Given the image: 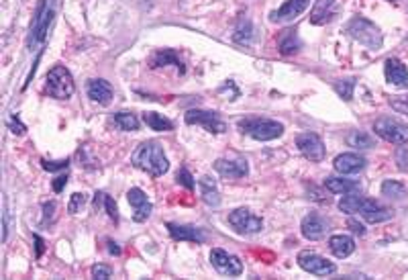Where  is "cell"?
I'll return each instance as SVG.
<instances>
[{
  "label": "cell",
  "mask_w": 408,
  "mask_h": 280,
  "mask_svg": "<svg viewBox=\"0 0 408 280\" xmlns=\"http://www.w3.org/2000/svg\"><path fill=\"white\" fill-rule=\"evenodd\" d=\"M131 164L135 168H139V170L147 172L154 178L163 176L170 170V162H168L166 154H163V147L157 141H143L133 152Z\"/></svg>",
  "instance_id": "obj_1"
},
{
  "label": "cell",
  "mask_w": 408,
  "mask_h": 280,
  "mask_svg": "<svg viewBox=\"0 0 408 280\" xmlns=\"http://www.w3.org/2000/svg\"><path fill=\"white\" fill-rule=\"evenodd\" d=\"M339 209L343 213H350V215H361L369 223H382V221L392 219V215H394L390 209L382 207L380 202L369 200L366 197H359V195L343 197L341 202H339Z\"/></svg>",
  "instance_id": "obj_2"
},
{
  "label": "cell",
  "mask_w": 408,
  "mask_h": 280,
  "mask_svg": "<svg viewBox=\"0 0 408 280\" xmlns=\"http://www.w3.org/2000/svg\"><path fill=\"white\" fill-rule=\"evenodd\" d=\"M239 131L249 135L257 141H272L278 140L284 133V125L273 119H264V117H247L237 123Z\"/></svg>",
  "instance_id": "obj_3"
},
{
  "label": "cell",
  "mask_w": 408,
  "mask_h": 280,
  "mask_svg": "<svg viewBox=\"0 0 408 280\" xmlns=\"http://www.w3.org/2000/svg\"><path fill=\"white\" fill-rule=\"evenodd\" d=\"M347 33H350L351 39H355L357 43L366 45L368 49H380L384 37H382V31L371 23V20L364 19V17H355L350 20L347 25Z\"/></svg>",
  "instance_id": "obj_4"
},
{
  "label": "cell",
  "mask_w": 408,
  "mask_h": 280,
  "mask_svg": "<svg viewBox=\"0 0 408 280\" xmlns=\"http://www.w3.org/2000/svg\"><path fill=\"white\" fill-rule=\"evenodd\" d=\"M74 90H76L74 78L63 66H54L47 72V92H49V97L58 100H68L74 95Z\"/></svg>",
  "instance_id": "obj_5"
},
{
  "label": "cell",
  "mask_w": 408,
  "mask_h": 280,
  "mask_svg": "<svg viewBox=\"0 0 408 280\" xmlns=\"http://www.w3.org/2000/svg\"><path fill=\"white\" fill-rule=\"evenodd\" d=\"M373 131L378 138H382L388 143L394 145H404L408 143V127L404 123L396 119H390V117H382L373 123Z\"/></svg>",
  "instance_id": "obj_6"
},
{
  "label": "cell",
  "mask_w": 408,
  "mask_h": 280,
  "mask_svg": "<svg viewBox=\"0 0 408 280\" xmlns=\"http://www.w3.org/2000/svg\"><path fill=\"white\" fill-rule=\"evenodd\" d=\"M296 262H298V266H300L302 270L311 272L314 276H330V274L337 272V266H335L333 262L323 258V256H319L316 252H309V250L300 252Z\"/></svg>",
  "instance_id": "obj_7"
},
{
  "label": "cell",
  "mask_w": 408,
  "mask_h": 280,
  "mask_svg": "<svg viewBox=\"0 0 408 280\" xmlns=\"http://www.w3.org/2000/svg\"><path fill=\"white\" fill-rule=\"evenodd\" d=\"M229 225L237 233H245V236L259 233L264 229V221L253 215L249 209H235L233 213H229Z\"/></svg>",
  "instance_id": "obj_8"
},
{
  "label": "cell",
  "mask_w": 408,
  "mask_h": 280,
  "mask_svg": "<svg viewBox=\"0 0 408 280\" xmlns=\"http://www.w3.org/2000/svg\"><path fill=\"white\" fill-rule=\"evenodd\" d=\"M186 123H188V125H200V127H204L209 133H225V131H227L225 121L221 119L216 113H213V111H202V109L188 111V113H186Z\"/></svg>",
  "instance_id": "obj_9"
},
{
  "label": "cell",
  "mask_w": 408,
  "mask_h": 280,
  "mask_svg": "<svg viewBox=\"0 0 408 280\" xmlns=\"http://www.w3.org/2000/svg\"><path fill=\"white\" fill-rule=\"evenodd\" d=\"M51 17H54V8L49 6V2H43L37 11V17L31 25V35H29V47L43 43L47 37V31H49V25H51Z\"/></svg>",
  "instance_id": "obj_10"
},
{
  "label": "cell",
  "mask_w": 408,
  "mask_h": 280,
  "mask_svg": "<svg viewBox=\"0 0 408 280\" xmlns=\"http://www.w3.org/2000/svg\"><path fill=\"white\" fill-rule=\"evenodd\" d=\"M211 262L216 268V272H221L225 276H241V272H243V262L233 254H229L225 250H218V248H214L211 252Z\"/></svg>",
  "instance_id": "obj_11"
},
{
  "label": "cell",
  "mask_w": 408,
  "mask_h": 280,
  "mask_svg": "<svg viewBox=\"0 0 408 280\" xmlns=\"http://www.w3.org/2000/svg\"><path fill=\"white\" fill-rule=\"evenodd\" d=\"M296 145L300 150V154L311 162H323L325 160V143L316 135V133H300L296 138Z\"/></svg>",
  "instance_id": "obj_12"
},
{
  "label": "cell",
  "mask_w": 408,
  "mask_h": 280,
  "mask_svg": "<svg viewBox=\"0 0 408 280\" xmlns=\"http://www.w3.org/2000/svg\"><path fill=\"white\" fill-rule=\"evenodd\" d=\"M309 4H311V0H286L278 11H273L272 15H270V20H272V23H288V20H294L309 8Z\"/></svg>",
  "instance_id": "obj_13"
},
{
  "label": "cell",
  "mask_w": 408,
  "mask_h": 280,
  "mask_svg": "<svg viewBox=\"0 0 408 280\" xmlns=\"http://www.w3.org/2000/svg\"><path fill=\"white\" fill-rule=\"evenodd\" d=\"M127 200L131 202V207H133V221L137 223H143V221L149 219V215H152V202L147 199V195L141 190V188H131L129 193H127Z\"/></svg>",
  "instance_id": "obj_14"
},
{
  "label": "cell",
  "mask_w": 408,
  "mask_h": 280,
  "mask_svg": "<svg viewBox=\"0 0 408 280\" xmlns=\"http://www.w3.org/2000/svg\"><path fill=\"white\" fill-rule=\"evenodd\" d=\"M214 170H216L223 178H243V176H247L249 166H247L245 160H227V158H221V160L214 162Z\"/></svg>",
  "instance_id": "obj_15"
},
{
  "label": "cell",
  "mask_w": 408,
  "mask_h": 280,
  "mask_svg": "<svg viewBox=\"0 0 408 280\" xmlns=\"http://www.w3.org/2000/svg\"><path fill=\"white\" fill-rule=\"evenodd\" d=\"M384 74H386V80L398 88H408V68L396 58H388L386 66H384Z\"/></svg>",
  "instance_id": "obj_16"
},
{
  "label": "cell",
  "mask_w": 408,
  "mask_h": 280,
  "mask_svg": "<svg viewBox=\"0 0 408 280\" xmlns=\"http://www.w3.org/2000/svg\"><path fill=\"white\" fill-rule=\"evenodd\" d=\"M170 236L174 238L175 241H196V243H202L206 240V233L198 227H192V225H178V223H168L166 225Z\"/></svg>",
  "instance_id": "obj_17"
},
{
  "label": "cell",
  "mask_w": 408,
  "mask_h": 280,
  "mask_svg": "<svg viewBox=\"0 0 408 280\" xmlns=\"http://www.w3.org/2000/svg\"><path fill=\"white\" fill-rule=\"evenodd\" d=\"M327 225H329V223L323 219L321 215H309V217H304V219H302L300 229H302V236H304L307 240L319 241L325 238V233H327Z\"/></svg>",
  "instance_id": "obj_18"
},
{
  "label": "cell",
  "mask_w": 408,
  "mask_h": 280,
  "mask_svg": "<svg viewBox=\"0 0 408 280\" xmlns=\"http://www.w3.org/2000/svg\"><path fill=\"white\" fill-rule=\"evenodd\" d=\"M333 164H335V170L339 174H357L366 168V158H361L357 154H339Z\"/></svg>",
  "instance_id": "obj_19"
},
{
  "label": "cell",
  "mask_w": 408,
  "mask_h": 280,
  "mask_svg": "<svg viewBox=\"0 0 408 280\" xmlns=\"http://www.w3.org/2000/svg\"><path fill=\"white\" fill-rule=\"evenodd\" d=\"M88 97L90 100H94L98 104H109L111 99H113V88L106 80H100V78H94V80L88 82Z\"/></svg>",
  "instance_id": "obj_20"
},
{
  "label": "cell",
  "mask_w": 408,
  "mask_h": 280,
  "mask_svg": "<svg viewBox=\"0 0 408 280\" xmlns=\"http://www.w3.org/2000/svg\"><path fill=\"white\" fill-rule=\"evenodd\" d=\"M335 4H337V0H316L311 11L312 25H325V23H329L330 17L335 15Z\"/></svg>",
  "instance_id": "obj_21"
},
{
  "label": "cell",
  "mask_w": 408,
  "mask_h": 280,
  "mask_svg": "<svg viewBox=\"0 0 408 280\" xmlns=\"http://www.w3.org/2000/svg\"><path fill=\"white\" fill-rule=\"evenodd\" d=\"M329 248L330 252L337 256V258H347L353 254V250H355V241L350 236H333L329 240Z\"/></svg>",
  "instance_id": "obj_22"
},
{
  "label": "cell",
  "mask_w": 408,
  "mask_h": 280,
  "mask_svg": "<svg viewBox=\"0 0 408 280\" xmlns=\"http://www.w3.org/2000/svg\"><path fill=\"white\" fill-rule=\"evenodd\" d=\"M198 186H200V197H202V200H204L209 207H218V205H221V195H218V190H216V184H214L213 178L202 176V178L198 181Z\"/></svg>",
  "instance_id": "obj_23"
},
{
  "label": "cell",
  "mask_w": 408,
  "mask_h": 280,
  "mask_svg": "<svg viewBox=\"0 0 408 280\" xmlns=\"http://www.w3.org/2000/svg\"><path fill=\"white\" fill-rule=\"evenodd\" d=\"M325 188L330 190V193H335V195H350V193H353V190H357V188H359V182L330 176V178L325 181Z\"/></svg>",
  "instance_id": "obj_24"
},
{
  "label": "cell",
  "mask_w": 408,
  "mask_h": 280,
  "mask_svg": "<svg viewBox=\"0 0 408 280\" xmlns=\"http://www.w3.org/2000/svg\"><path fill=\"white\" fill-rule=\"evenodd\" d=\"M300 39H298V35L294 33V31H284L282 35H280V41H278V47H280V51L284 54V56H288V54H296L298 49H300Z\"/></svg>",
  "instance_id": "obj_25"
},
{
  "label": "cell",
  "mask_w": 408,
  "mask_h": 280,
  "mask_svg": "<svg viewBox=\"0 0 408 280\" xmlns=\"http://www.w3.org/2000/svg\"><path fill=\"white\" fill-rule=\"evenodd\" d=\"M143 121L147 123V127H152L154 131H172L174 129V123L170 119H166L163 115H157V113H145Z\"/></svg>",
  "instance_id": "obj_26"
},
{
  "label": "cell",
  "mask_w": 408,
  "mask_h": 280,
  "mask_svg": "<svg viewBox=\"0 0 408 280\" xmlns=\"http://www.w3.org/2000/svg\"><path fill=\"white\" fill-rule=\"evenodd\" d=\"M113 123L120 131H137L139 129V119L133 113H117L113 117Z\"/></svg>",
  "instance_id": "obj_27"
},
{
  "label": "cell",
  "mask_w": 408,
  "mask_h": 280,
  "mask_svg": "<svg viewBox=\"0 0 408 280\" xmlns=\"http://www.w3.org/2000/svg\"><path fill=\"white\" fill-rule=\"evenodd\" d=\"M168 63H174L180 72H184V63L175 58V54L172 49H163V51L156 54V58H154V68H161V66H168Z\"/></svg>",
  "instance_id": "obj_28"
},
{
  "label": "cell",
  "mask_w": 408,
  "mask_h": 280,
  "mask_svg": "<svg viewBox=\"0 0 408 280\" xmlns=\"http://www.w3.org/2000/svg\"><path fill=\"white\" fill-rule=\"evenodd\" d=\"M347 143H350L351 147H357V150H369V147H373V140L369 138L368 133H364V131H353L347 135Z\"/></svg>",
  "instance_id": "obj_29"
},
{
  "label": "cell",
  "mask_w": 408,
  "mask_h": 280,
  "mask_svg": "<svg viewBox=\"0 0 408 280\" xmlns=\"http://www.w3.org/2000/svg\"><path fill=\"white\" fill-rule=\"evenodd\" d=\"M382 195L390 197V199H402L407 195V188L396 181H384L382 184Z\"/></svg>",
  "instance_id": "obj_30"
},
{
  "label": "cell",
  "mask_w": 408,
  "mask_h": 280,
  "mask_svg": "<svg viewBox=\"0 0 408 280\" xmlns=\"http://www.w3.org/2000/svg\"><path fill=\"white\" fill-rule=\"evenodd\" d=\"M353 88H355V80L335 82V92H337L343 100H351V97H353Z\"/></svg>",
  "instance_id": "obj_31"
},
{
  "label": "cell",
  "mask_w": 408,
  "mask_h": 280,
  "mask_svg": "<svg viewBox=\"0 0 408 280\" xmlns=\"http://www.w3.org/2000/svg\"><path fill=\"white\" fill-rule=\"evenodd\" d=\"M235 41H239V43H252V23L247 19L239 23L237 33H235Z\"/></svg>",
  "instance_id": "obj_32"
},
{
  "label": "cell",
  "mask_w": 408,
  "mask_h": 280,
  "mask_svg": "<svg viewBox=\"0 0 408 280\" xmlns=\"http://www.w3.org/2000/svg\"><path fill=\"white\" fill-rule=\"evenodd\" d=\"M86 195L84 193H74L72 195V199H70V202H68V213L70 215H76L78 211H82L84 209V205H86Z\"/></svg>",
  "instance_id": "obj_33"
},
{
  "label": "cell",
  "mask_w": 408,
  "mask_h": 280,
  "mask_svg": "<svg viewBox=\"0 0 408 280\" xmlns=\"http://www.w3.org/2000/svg\"><path fill=\"white\" fill-rule=\"evenodd\" d=\"M175 178H178V182H180L182 186H186L188 190H192V188H194V178H192V174H190L186 168L178 170V176H175Z\"/></svg>",
  "instance_id": "obj_34"
},
{
  "label": "cell",
  "mask_w": 408,
  "mask_h": 280,
  "mask_svg": "<svg viewBox=\"0 0 408 280\" xmlns=\"http://www.w3.org/2000/svg\"><path fill=\"white\" fill-rule=\"evenodd\" d=\"M390 104H392L394 111H398L402 115H408V97H394V99L390 100Z\"/></svg>",
  "instance_id": "obj_35"
},
{
  "label": "cell",
  "mask_w": 408,
  "mask_h": 280,
  "mask_svg": "<svg viewBox=\"0 0 408 280\" xmlns=\"http://www.w3.org/2000/svg\"><path fill=\"white\" fill-rule=\"evenodd\" d=\"M104 209H106V213H109V217L117 223L118 221V211H117V202L111 199V197H104Z\"/></svg>",
  "instance_id": "obj_36"
},
{
  "label": "cell",
  "mask_w": 408,
  "mask_h": 280,
  "mask_svg": "<svg viewBox=\"0 0 408 280\" xmlns=\"http://www.w3.org/2000/svg\"><path fill=\"white\" fill-rule=\"evenodd\" d=\"M92 279H111V268H106V266H102V264H97V266H92Z\"/></svg>",
  "instance_id": "obj_37"
},
{
  "label": "cell",
  "mask_w": 408,
  "mask_h": 280,
  "mask_svg": "<svg viewBox=\"0 0 408 280\" xmlns=\"http://www.w3.org/2000/svg\"><path fill=\"white\" fill-rule=\"evenodd\" d=\"M68 160H59V162H47L43 160V168L45 170H49V172H56V170H63V168H68Z\"/></svg>",
  "instance_id": "obj_38"
},
{
  "label": "cell",
  "mask_w": 408,
  "mask_h": 280,
  "mask_svg": "<svg viewBox=\"0 0 408 280\" xmlns=\"http://www.w3.org/2000/svg\"><path fill=\"white\" fill-rule=\"evenodd\" d=\"M8 127H11V131H13L15 135H23V133L27 131V129H25V125H23V123H20L19 119H17V115H15L13 119L8 121Z\"/></svg>",
  "instance_id": "obj_39"
},
{
  "label": "cell",
  "mask_w": 408,
  "mask_h": 280,
  "mask_svg": "<svg viewBox=\"0 0 408 280\" xmlns=\"http://www.w3.org/2000/svg\"><path fill=\"white\" fill-rule=\"evenodd\" d=\"M347 225L351 227V231H353V233H357V236H364V233H366V227H364L361 223H357L355 219L347 221Z\"/></svg>",
  "instance_id": "obj_40"
},
{
  "label": "cell",
  "mask_w": 408,
  "mask_h": 280,
  "mask_svg": "<svg viewBox=\"0 0 408 280\" xmlns=\"http://www.w3.org/2000/svg\"><path fill=\"white\" fill-rule=\"evenodd\" d=\"M8 238V213L4 211V215H2V240L6 241Z\"/></svg>",
  "instance_id": "obj_41"
},
{
  "label": "cell",
  "mask_w": 408,
  "mask_h": 280,
  "mask_svg": "<svg viewBox=\"0 0 408 280\" xmlns=\"http://www.w3.org/2000/svg\"><path fill=\"white\" fill-rule=\"evenodd\" d=\"M66 182H68V176H59V178H56V182H54V190H56V193H61V188L66 186Z\"/></svg>",
  "instance_id": "obj_42"
},
{
  "label": "cell",
  "mask_w": 408,
  "mask_h": 280,
  "mask_svg": "<svg viewBox=\"0 0 408 280\" xmlns=\"http://www.w3.org/2000/svg\"><path fill=\"white\" fill-rule=\"evenodd\" d=\"M106 243H109V252H111V254H115V256H118V254H120V248H118L115 241L106 240Z\"/></svg>",
  "instance_id": "obj_43"
},
{
  "label": "cell",
  "mask_w": 408,
  "mask_h": 280,
  "mask_svg": "<svg viewBox=\"0 0 408 280\" xmlns=\"http://www.w3.org/2000/svg\"><path fill=\"white\" fill-rule=\"evenodd\" d=\"M35 241H37V254L41 256V252H43V240H41L39 236H35Z\"/></svg>",
  "instance_id": "obj_44"
}]
</instances>
